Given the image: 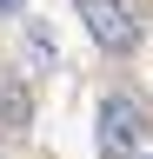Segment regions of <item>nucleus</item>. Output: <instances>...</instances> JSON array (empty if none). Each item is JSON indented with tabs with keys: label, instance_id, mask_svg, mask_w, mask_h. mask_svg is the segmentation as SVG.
<instances>
[{
	"label": "nucleus",
	"instance_id": "nucleus-1",
	"mask_svg": "<svg viewBox=\"0 0 153 159\" xmlns=\"http://www.w3.org/2000/svg\"><path fill=\"white\" fill-rule=\"evenodd\" d=\"M87 20V33L100 40L107 53H133L140 47V13H133V0H73Z\"/></svg>",
	"mask_w": 153,
	"mask_h": 159
},
{
	"label": "nucleus",
	"instance_id": "nucleus-3",
	"mask_svg": "<svg viewBox=\"0 0 153 159\" xmlns=\"http://www.w3.org/2000/svg\"><path fill=\"white\" fill-rule=\"evenodd\" d=\"M20 7H27V0H0V20H7V13H20Z\"/></svg>",
	"mask_w": 153,
	"mask_h": 159
},
{
	"label": "nucleus",
	"instance_id": "nucleus-2",
	"mask_svg": "<svg viewBox=\"0 0 153 159\" xmlns=\"http://www.w3.org/2000/svg\"><path fill=\"white\" fill-rule=\"evenodd\" d=\"M133 133H140V106H133V99H107L100 106V152L120 159L133 146Z\"/></svg>",
	"mask_w": 153,
	"mask_h": 159
}]
</instances>
